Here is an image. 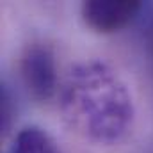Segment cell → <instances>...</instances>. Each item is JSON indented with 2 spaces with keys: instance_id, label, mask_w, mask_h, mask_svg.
Returning <instances> with one entry per match:
<instances>
[{
  "instance_id": "5b68a950",
  "label": "cell",
  "mask_w": 153,
  "mask_h": 153,
  "mask_svg": "<svg viewBox=\"0 0 153 153\" xmlns=\"http://www.w3.org/2000/svg\"><path fill=\"white\" fill-rule=\"evenodd\" d=\"M146 43H148V50H150V55L153 61V18L146 25Z\"/></svg>"
},
{
  "instance_id": "277c9868",
  "label": "cell",
  "mask_w": 153,
  "mask_h": 153,
  "mask_svg": "<svg viewBox=\"0 0 153 153\" xmlns=\"http://www.w3.org/2000/svg\"><path fill=\"white\" fill-rule=\"evenodd\" d=\"M7 153H62L57 143L41 128H23L13 141Z\"/></svg>"
},
{
  "instance_id": "3957f363",
  "label": "cell",
  "mask_w": 153,
  "mask_h": 153,
  "mask_svg": "<svg viewBox=\"0 0 153 153\" xmlns=\"http://www.w3.org/2000/svg\"><path fill=\"white\" fill-rule=\"evenodd\" d=\"M141 11V2L91 0L82 4V18L85 25L100 34H112L125 29Z\"/></svg>"
},
{
  "instance_id": "6da1fadb",
  "label": "cell",
  "mask_w": 153,
  "mask_h": 153,
  "mask_svg": "<svg viewBox=\"0 0 153 153\" xmlns=\"http://www.w3.org/2000/svg\"><path fill=\"white\" fill-rule=\"evenodd\" d=\"M59 109L75 134L96 144L121 141L134 121V100L126 84L100 61L70 70L59 87Z\"/></svg>"
},
{
  "instance_id": "7a4b0ae2",
  "label": "cell",
  "mask_w": 153,
  "mask_h": 153,
  "mask_svg": "<svg viewBox=\"0 0 153 153\" xmlns=\"http://www.w3.org/2000/svg\"><path fill=\"white\" fill-rule=\"evenodd\" d=\"M20 75L27 93L36 102H48L61 87L53 52L43 43H32L25 48L20 59Z\"/></svg>"
}]
</instances>
